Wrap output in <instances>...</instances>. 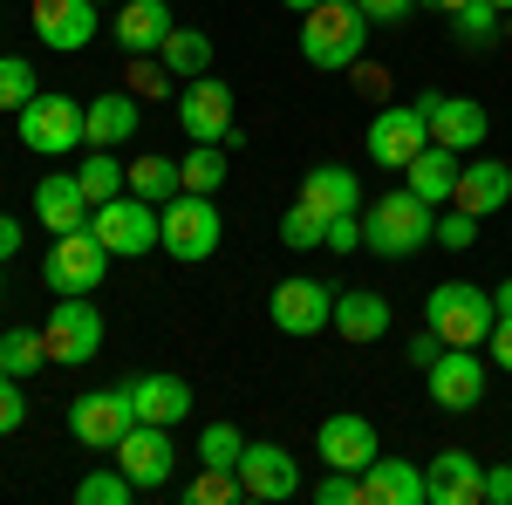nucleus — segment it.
I'll use <instances>...</instances> for the list:
<instances>
[{
    "label": "nucleus",
    "mask_w": 512,
    "mask_h": 505,
    "mask_svg": "<svg viewBox=\"0 0 512 505\" xmlns=\"http://www.w3.org/2000/svg\"><path fill=\"white\" fill-rule=\"evenodd\" d=\"M342 342H383L390 335V301L383 294H369V287H335V321H328Z\"/></svg>",
    "instance_id": "25"
},
{
    "label": "nucleus",
    "mask_w": 512,
    "mask_h": 505,
    "mask_svg": "<svg viewBox=\"0 0 512 505\" xmlns=\"http://www.w3.org/2000/svg\"><path fill=\"white\" fill-rule=\"evenodd\" d=\"M35 7V35L41 48H55V55H76V48H89L96 41V0H28Z\"/></svg>",
    "instance_id": "19"
},
{
    "label": "nucleus",
    "mask_w": 512,
    "mask_h": 505,
    "mask_svg": "<svg viewBox=\"0 0 512 505\" xmlns=\"http://www.w3.org/2000/svg\"><path fill=\"white\" fill-rule=\"evenodd\" d=\"M239 451H246V437H239V424H205L198 430V465H219V471H239Z\"/></svg>",
    "instance_id": "37"
},
{
    "label": "nucleus",
    "mask_w": 512,
    "mask_h": 505,
    "mask_svg": "<svg viewBox=\"0 0 512 505\" xmlns=\"http://www.w3.org/2000/svg\"><path fill=\"white\" fill-rule=\"evenodd\" d=\"M349 76H355V89H369V96H383V89H390V76H383V69H369V62H355Z\"/></svg>",
    "instance_id": "49"
},
{
    "label": "nucleus",
    "mask_w": 512,
    "mask_h": 505,
    "mask_svg": "<svg viewBox=\"0 0 512 505\" xmlns=\"http://www.w3.org/2000/svg\"><path fill=\"white\" fill-rule=\"evenodd\" d=\"M451 205L472 212V219L506 212V205H512V164H499V157H472V164H458V192H451Z\"/></svg>",
    "instance_id": "22"
},
{
    "label": "nucleus",
    "mask_w": 512,
    "mask_h": 505,
    "mask_svg": "<svg viewBox=\"0 0 512 505\" xmlns=\"http://www.w3.org/2000/svg\"><path fill=\"white\" fill-rule=\"evenodd\" d=\"M321 246H335V253H355L362 246V212H342V219H328V239Z\"/></svg>",
    "instance_id": "44"
},
{
    "label": "nucleus",
    "mask_w": 512,
    "mask_h": 505,
    "mask_svg": "<svg viewBox=\"0 0 512 505\" xmlns=\"http://www.w3.org/2000/svg\"><path fill=\"white\" fill-rule=\"evenodd\" d=\"M315 451H321V465H328V471H369V465H376V451H383V437H376L369 417L342 410V417H321Z\"/></svg>",
    "instance_id": "16"
},
{
    "label": "nucleus",
    "mask_w": 512,
    "mask_h": 505,
    "mask_svg": "<svg viewBox=\"0 0 512 505\" xmlns=\"http://www.w3.org/2000/svg\"><path fill=\"white\" fill-rule=\"evenodd\" d=\"M103 273H110V246L89 233V226L48 239V260H41L48 294H96V287H103Z\"/></svg>",
    "instance_id": "5"
},
{
    "label": "nucleus",
    "mask_w": 512,
    "mask_h": 505,
    "mask_svg": "<svg viewBox=\"0 0 512 505\" xmlns=\"http://www.w3.org/2000/svg\"><path fill=\"white\" fill-rule=\"evenodd\" d=\"M355 7L369 14V28H376V21H383V28H396V21H403V14H410L417 0H355Z\"/></svg>",
    "instance_id": "46"
},
{
    "label": "nucleus",
    "mask_w": 512,
    "mask_h": 505,
    "mask_svg": "<svg viewBox=\"0 0 512 505\" xmlns=\"http://www.w3.org/2000/svg\"><path fill=\"white\" fill-rule=\"evenodd\" d=\"M117 471L137 485V492H164L171 485V471H178V444H171V430L164 424H130L117 437Z\"/></svg>",
    "instance_id": "9"
},
{
    "label": "nucleus",
    "mask_w": 512,
    "mask_h": 505,
    "mask_svg": "<svg viewBox=\"0 0 512 505\" xmlns=\"http://www.w3.org/2000/svg\"><path fill=\"white\" fill-rule=\"evenodd\" d=\"M76 185H82V198H89V205H110V198L130 192V171L117 164V151H89L76 164Z\"/></svg>",
    "instance_id": "29"
},
{
    "label": "nucleus",
    "mask_w": 512,
    "mask_h": 505,
    "mask_svg": "<svg viewBox=\"0 0 512 505\" xmlns=\"http://www.w3.org/2000/svg\"><path fill=\"white\" fill-rule=\"evenodd\" d=\"M315 499L321 505H362V471H328L315 485Z\"/></svg>",
    "instance_id": "42"
},
{
    "label": "nucleus",
    "mask_w": 512,
    "mask_h": 505,
    "mask_svg": "<svg viewBox=\"0 0 512 505\" xmlns=\"http://www.w3.org/2000/svg\"><path fill=\"white\" fill-rule=\"evenodd\" d=\"M403 185H410L417 198H431V205H451V192H458V151L424 144V151L403 164Z\"/></svg>",
    "instance_id": "28"
},
{
    "label": "nucleus",
    "mask_w": 512,
    "mask_h": 505,
    "mask_svg": "<svg viewBox=\"0 0 512 505\" xmlns=\"http://www.w3.org/2000/svg\"><path fill=\"white\" fill-rule=\"evenodd\" d=\"M41 342H48V362L82 369V362H96V349H103V314L89 308V294H55V308L41 321Z\"/></svg>",
    "instance_id": "6"
},
{
    "label": "nucleus",
    "mask_w": 512,
    "mask_h": 505,
    "mask_svg": "<svg viewBox=\"0 0 512 505\" xmlns=\"http://www.w3.org/2000/svg\"><path fill=\"white\" fill-rule=\"evenodd\" d=\"M0 369L7 376H35V369H48V342H41V328H7L0 335Z\"/></svg>",
    "instance_id": "33"
},
{
    "label": "nucleus",
    "mask_w": 512,
    "mask_h": 505,
    "mask_svg": "<svg viewBox=\"0 0 512 505\" xmlns=\"http://www.w3.org/2000/svg\"><path fill=\"white\" fill-rule=\"evenodd\" d=\"M89 233L110 246V260H144V253H158V205L123 192V198L89 212Z\"/></svg>",
    "instance_id": "7"
},
{
    "label": "nucleus",
    "mask_w": 512,
    "mask_h": 505,
    "mask_svg": "<svg viewBox=\"0 0 512 505\" xmlns=\"http://www.w3.org/2000/svg\"><path fill=\"white\" fill-rule=\"evenodd\" d=\"M424 376H431V403L451 410V417H465V410L485 403V362H478L472 349H444Z\"/></svg>",
    "instance_id": "17"
},
{
    "label": "nucleus",
    "mask_w": 512,
    "mask_h": 505,
    "mask_svg": "<svg viewBox=\"0 0 512 505\" xmlns=\"http://www.w3.org/2000/svg\"><path fill=\"white\" fill-rule=\"evenodd\" d=\"M492 301H499V308H512V280H499V287H492Z\"/></svg>",
    "instance_id": "53"
},
{
    "label": "nucleus",
    "mask_w": 512,
    "mask_h": 505,
    "mask_svg": "<svg viewBox=\"0 0 512 505\" xmlns=\"http://www.w3.org/2000/svg\"><path fill=\"white\" fill-rule=\"evenodd\" d=\"M410 103L431 117V144H444V151H478L485 130H492L485 103H472V96H437V89H424V96H410Z\"/></svg>",
    "instance_id": "14"
},
{
    "label": "nucleus",
    "mask_w": 512,
    "mask_h": 505,
    "mask_svg": "<svg viewBox=\"0 0 512 505\" xmlns=\"http://www.w3.org/2000/svg\"><path fill=\"white\" fill-rule=\"evenodd\" d=\"M301 198L315 205L321 219H342V212H362V178H355L349 164H315L301 178Z\"/></svg>",
    "instance_id": "27"
},
{
    "label": "nucleus",
    "mask_w": 512,
    "mask_h": 505,
    "mask_svg": "<svg viewBox=\"0 0 512 505\" xmlns=\"http://www.w3.org/2000/svg\"><path fill=\"white\" fill-rule=\"evenodd\" d=\"M362 505H424V471L376 451V465L362 471Z\"/></svg>",
    "instance_id": "26"
},
{
    "label": "nucleus",
    "mask_w": 512,
    "mask_h": 505,
    "mask_svg": "<svg viewBox=\"0 0 512 505\" xmlns=\"http://www.w3.org/2000/svg\"><path fill=\"white\" fill-rule=\"evenodd\" d=\"M96 7H117V0H96Z\"/></svg>",
    "instance_id": "55"
},
{
    "label": "nucleus",
    "mask_w": 512,
    "mask_h": 505,
    "mask_svg": "<svg viewBox=\"0 0 512 505\" xmlns=\"http://www.w3.org/2000/svg\"><path fill=\"white\" fill-rule=\"evenodd\" d=\"M178 185L212 198L219 185H226V144H192V151L178 157Z\"/></svg>",
    "instance_id": "32"
},
{
    "label": "nucleus",
    "mask_w": 512,
    "mask_h": 505,
    "mask_svg": "<svg viewBox=\"0 0 512 505\" xmlns=\"http://www.w3.org/2000/svg\"><path fill=\"white\" fill-rule=\"evenodd\" d=\"M437 233V205L431 198H417L410 185L390 198H376L369 212H362V246L376 253V260H410V253H424Z\"/></svg>",
    "instance_id": "1"
},
{
    "label": "nucleus",
    "mask_w": 512,
    "mask_h": 505,
    "mask_svg": "<svg viewBox=\"0 0 512 505\" xmlns=\"http://www.w3.org/2000/svg\"><path fill=\"white\" fill-rule=\"evenodd\" d=\"M424 144H431V117L417 103H390V110H376V123H369V157L383 171H403Z\"/></svg>",
    "instance_id": "15"
},
{
    "label": "nucleus",
    "mask_w": 512,
    "mask_h": 505,
    "mask_svg": "<svg viewBox=\"0 0 512 505\" xmlns=\"http://www.w3.org/2000/svg\"><path fill=\"white\" fill-rule=\"evenodd\" d=\"M321 239H328V219H321L308 198H294V205L280 212V246H287V253H308V246H321Z\"/></svg>",
    "instance_id": "36"
},
{
    "label": "nucleus",
    "mask_w": 512,
    "mask_h": 505,
    "mask_svg": "<svg viewBox=\"0 0 512 505\" xmlns=\"http://www.w3.org/2000/svg\"><path fill=\"white\" fill-rule=\"evenodd\" d=\"M403 355H410V362H417V369H431L437 355H444V342H437L431 328H424V335H410V349H403Z\"/></svg>",
    "instance_id": "48"
},
{
    "label": "nucleus",
    "mask_w": 512,
    "mask_h": 505,
    "mask_svg": "<svg viewBox=\"0 0 512 505\" xmlns=\"http://www.w3.org/2000/svg\"><path fill=\"white\" fill-rule=\"evenodd\" d=\"M499 28H506V14H499L492 0H465V7L451 14V35L465 41V48H492V41H499Z\"/></svg>",
    "instance_id": "34"
},
{
    "label": "nucleus",
    "mask_w": 512,
    "mask_h": 505,
    "mask_svg": "<svg viewBox=\"0 0 512 505\" xmlns=\"http://www.w3.org/2000/svg\"><path fill=\"white\" fill-rule=\"evenodd\" d=\"M130 192H137V198H151V205L178 198V192H185V185H178V157H158V151L130 157Z\"/></svg>",
    "instance_id": "31"
},
{
    "label": "nucleus",
    "mask_w": 512,
    "mask_h": 505,
    "mask_svg": "<svg viewBox=\"0 0 512 505\" xmlns=\"http://www.w3.org/2000/svg\"><path fill=\"white\" fill-rule=\"evenodd\" d=\"M424 499L431 505H485V458L437 451L431 465H424Z\"/></svg>",
    "instance_id": "20"
},
{
    "label": "nucleus",
    "mask_w": 512,
    "mask_h": 505,
    "mask_svg": "<svg viewBox=\"0 0 512 505\" xmlns=\"http://www.w3.org/2000/svg\"><path fill=\"white\" fill-rule=\"evenodd\" d=\"M137 424V410H130V389H89L69 403V430H76V444L89 451H117V437Z\"/></svg>",
    "instance_id": "13"
},
{
    "label": "nucleus",
    "mask_w": 512,
    "mask_h": 505,
    "mask_svg": "<svg viewBox=\"0 0 512 505\" xmlns=\"http://www.w3.org/2000/svg\"><path fill=\"white\" fill-rule=\"evenodd\" d=\"M219 239H226V219H219V205H212L205 192H178V198L158 205V253H171L178 267L212 260Z\"/></svg>",
    "instance_id": "3"
},
{
    "label": "nucleus",
    "mask_w": 512,
    "mask_h": 505,
    "mask_svg": "<svg viewBox=\"0 0 512 505\" xmlns=\"http://www.w3.org/2000/svg\"><path fill=\"white\" fill-rule=\"evenodd\" d=\"M21 144L35 157H69L82 144V110H76V96H48L41 89L35 103L21 110Z\"/></svg>",
    "instance_id": "12"
},
{
    "label": "nucleus",
    "mask_w": 512,
    "mask_h": 505,
    "mask_svg": "<svg viewBox=\"0 0 512 505\" xmlns=\"http://www.w3.org/2000/svg\"><path fill=\"white\" fill-rule=\"evenodd\" d=\"M369 48V14L355 0H321L315 14H301V55L315 69H355Z\"/></svg>",
    "instance_id": "4"
},
{
    "label": "nucleus",
    "mask_w": 512,
    "mask_h": 505,
    "mask_svg": "<svg viewBox=\"0 0 512 505\" xmlns=\"http://www.w3.org/2000/svg\"><path fill=\"white\" fill-rule=\"evenodd\" d=\"M185 499H192V505H233V499H246V492H239V471L198 465L192 478H185Z\"/></svg>",
    "instance_id": "38"
},
{
    "label": "nucleus",
    "mask_w": 512,
    "mask_h": 505,
    "mask_svg": "<svg viewBox=\"0 0 512 505\" xmlns=\"http://www.w3.org/2000/svg\"><path fill=\"white\" fill-rule=\"evenodd\" d=\"M280 7H287V14H315L321 0H280Z\"/></svg>",
    "instance_id": "51"
},
{
    "label": "nucleus",
    "mask_w": 512,
    "mask_h": 505,
    "mask_svg": "<svg viewBox=\"0 0 512 505\" xmlns=\"http://www.w3.org/2000/svg\"><path fill=\"white\" fill-rule=\"evenodd\" d=\"M28 424V403H21V376H7V369H0V437H7V430H21Z\"/></svg>",
    "instance_id": "43"
},
{
    "label": "nucleus",
    "mask_w": 512,
    "mask_h": 505,
    "mask_svg": "<svg viewBox=\"0 0 512 505\" xmlns=\"http://www.w3.org/2000/svg\"><path fill=\"white\" fill-rule=\"evenodd\" d=\"M158 62L171 69V76H205L212 69V35H198V28H171L164 35V48H158Z\"/></svg>",
    "instance_id": "30"
},
{
    "label": "nucleus",
    "mask_w": 512,
    "mask_h": 505,
    "mask_svg": "<svg viewBox=\"0 0 512 505\" xmlns=\"http://www.w3.org/2000/svg\"><path fill=\"white\" fill-rule=\"evenodd\" d=\"M431 239H437V246H451V253H465V246H478V219L451 205V212L437 219V233H431Z\"/></svg>",
    "instance_id": "40"
},
{
    "label": "nucleus",
    "mask_w": 512,
    "mask_h": 505,
    "mask_svg": "<svg viewBox=\"0 0 512 505\" xmlns=\"http://www.w3.org/2000/svg\"><path fill=\"white\" fill-rule=\"evenodd\" d=\"M492 321H499V301L485 287H472V280H444V287H431V301H424V328H431L444 349H485Z\"/></svg>",
    "instance_id": "2"
},
{
    "label": "nucleus",
    "mask_w": 512,
    "mask_h": 505,
    "mask_svg": "<svg viewBox=\"0 0 512 505\" xmlns=\"http://www.w3.org/2000/svg\"><path fill=\"white\" fill-rule=\"evenodd\" d=\"M130 89L137 96H171V69L151 62V55H130Z\"/></svg>",
    "instance_id": "41"
},
{
    "label": "nucleus",
    "mask_w": 512,
    "mask_h": 505,
    "mask_svg": "<svg viewBox=\"0 0 512 505\" xmlns=\"http://www.w3.org/2000/svg\"><path fill=\"white\" fill-rule=\"evenodd\" d=\"M171 103H178V123H185V137H192V144H239L233 89H226L219 76H192Z\"/></svg>",
    "instance_id": "8"
},
{
    "label": "nucleus",
    "mask_w": 512,
    "mask_h": 505,
    "mask_svg": "<svg viewBox=\"0 0 512 505\" xmlns=\"http://www.w3.org/2000/svg\"><path fill=\"white\" fill-rule=\"evenodd\" d=\"M485 505H512V465H485Z\"/></svg>",
    "instance_id": "47"
},
{
    "label": "nucleus",
    "mask_w": 512,
    "mask_h": 505,
    "mask_svg": "<svg viewBox=\"0 0 512 505\" xmlns=\"http://www.w3.org/2000/svg\"><path fill=\"white\" fill-rule=\"evenodd\" d=\"M485 349H492V362L512 376V308H499V321H492V335H485Z\"/></svg>",
    "instance_id": "45"
},
{
    "label": "nucleus",
    "mask_w": 512,
    "mask_h": 505,
    "mask_svg": "<svg viewBox=\"0 0 512 505\" xmlns=\"http://www.w3.org/2000/svg\"><path fill=\"white\" fill-rule=\"evenodd\" d=\"M239 492L253 505L301 499V492H308V485H301V458H294L287 444H246V451H239Z\"/></svg>",
    "instance_id": "10"
},
{
    "label": "nucleus",
    "mask_w": 512,
    "mask_h": 505,
    "mask_svg": "<svg viewBox=\"0 0 512 505\" xmlns=\"http://www.w3.org/2000/svg\"><path fill=\"white\" fill-rule=\"evenodd\" d=\"M417 7H437V14H458L465 0H417Z\"/></svg>",
    "instance_id": "52"
},
{
    "label": "nucleus",
    "mask_w": 512,
    "mask_h": 505,
    "mask_svg": "<svg viewBox=\"0 0 512 505\" xmlns=\"http://www.w3.org/2000/svg\"><path fill=\"white\" fill-rule=\"evenodd\" d=\"M137 130H144V96H130V89H110V96L82 103V144L89 151H117Z\"/></svg>",
    "instance_id": "18"
},
{
    "label": "nucleus",
    "mask_w": 512,
    "mask_h": 505,
    "mask_svg": "<svg viewBox=\"0 0 512 505\" xmlns=\"http://www.w3.org/2000/svg\"><path fill=\"white\" fill-rule=\"evenodd\" d=\"M89 198H82V185H76V171H48L35 185V219L48 226V233H76V226H89Z\"/></svg>",
    "instance_id": "24"
},
{
    "label": "nucleus",
    "mask_w": 512,
    "mask_h": 505,
    "mask_svg": "<svg viewBox=\"0 0 512 505\" xmlns=\"http://www.w3.org/2000/svg\"><path fill=\"white\" fill-rule=\"evenodd\" d=\"M130 478L123 471H89V478H76V505H130Z\"/></svg>",
    "instance_id": "39"
},
{
    "label": "nucleus",
    "mask_w": 512,
    "mask_h": 505,
    "mask_svg": "<svg viewBox=\"0 0 512 505\" xmlns=\"http://www.w3.org/2000/svg\"><path fill=\"white\" fill-rule=\"evenodd\" d=\"M171 28H178L171 21V0H117V21H110L123 55H158Z\"/></svg>",
    "instance_id": "23"
},
{
    "label": "nucleus",
    "mask_w": 512,
    "mask_h": 505,
    "mask_svg": "<svg viewBox=\"0 0 512 505\" xmlns=\"http://www.w3.org/2000/svg\"><path fill=\"white\" fill-rule=\"evenodd\" d=\"M14 253H21V219L0 212V260H14Z\"/></svg>",
    "instance_id": "50"
},
{
    "label": "nucleus",
    "mask_w": 512,
    "mask_h": 505,
    "mask_svg": "<svg viewBox=\"0 0 512 505\" xmlns=\"http://www.w3.org/2000/svg\"><path fill=\"white\" fill-rule=\"evenodd\" d=\"M35 96H41L35 62H28V55H0V110H14V117H21Z\"/></svg>",
    "instance_id": "35"
},
{
    "label": "nucleus",
    "mask_w": 512,
    "mask_h": 505,
    "mask_svg": "<svg viewBox=\"0 0 512 505\" xmlns=\"http://www.w3.org/2000/svg\"><path fill=\"white\" fill-rule=\"evenodd\" d=\"M492 7H499V14H512V0H492Z\"/></svg>",
    "instance_id": "54"
},
{
    "label": "nucleus",
    "mask_w": 512,
    "mask_h": 505,
    "mask_svg": "<svg viewBox=\"0 0 512 505\" xmlns=\"http://www.w3.org/2000/svg\"><path fill=\"white\" fill-rule=\"evenodd\" d=\"M130 410H137V424H185L192 417V383L185 376H171V369H151V376H130Z\"/></svg>",
    "instance_id": "21"
},
{
    "label": "nucleus",
    "mask_w": 512,
    "mask_h": 505,
    "mask_svg": "<svg viewBox=\"0 0 512 505\" xmlns=\"http://www.w3.org/2000/svg\"><path fill=\"white\" fill-rule=\"evenodd\" d=\"M267 321H274L280 335H321L335 321V287L294 273V280H280L274 294H267Z\"/></svg>",
    "instance_id": "11"
}]
</instances>
